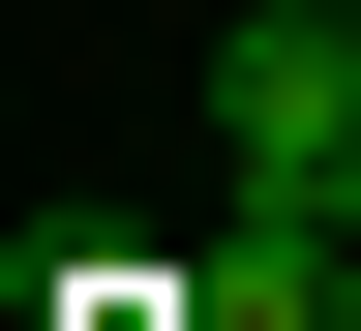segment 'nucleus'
Returning a JSON list of instances; mask_svg holds the SVG:
<instances>
[{"mask_svg": "<svg viewBox=\"0 0 361 331\" xmlns=\"http://www.w3.org/2000/svg\"><path fill=\"white\" fill-rule=\"evenodd\" d=\"M211 181H361V0H241L211 30Z\"/></svg>", "mask_w": 361, "mask_h": 331, "instance_id": "obj_1", "label": "nucleus"}, {"mask_svg": "<svg viewBox=\"0 0 361 331\" xmlns=\"http://www.w3.org/2000/svg\"><path fill=\"white\" fill-rule=\"evenodd\" d=\"M331 211H361V181H331Z\"/></svg>", "mask_w": 361, "mask_h": 331, "instance_id": "obj_2", "label": "nucleus"}]
</instances>
